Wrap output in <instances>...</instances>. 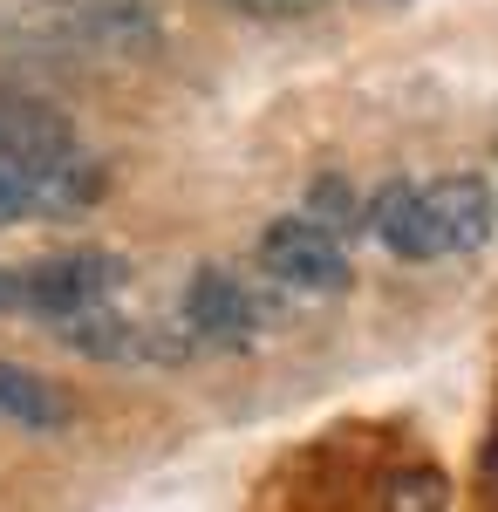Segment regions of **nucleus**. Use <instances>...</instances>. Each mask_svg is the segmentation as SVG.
<instances>
[{"label": "nucleus", "mask_w": 498, "mask_h": 512, "mask_svg": "<svg viewBox=\"0 0 498 512\" xmlns=\"http://www.w3.org/2000/svg\"><path fill=\"white\" fill-rule=\"evenodd\" d=\"M116 287H123V260L116 253L69 246V253H48V260L14 267V315H35L48 328H62V321H76V315L110 308Z\"/></svg>", "instance_id": "7ed1b4c3"}, {"label": "nucleus", "mask_w": 498, "mask_h": 512, "mask_svg": "<svg viewBox=\"0 0 498 512\" xmlns=\"http://www.w3.org/2000/svg\"><path fill=\"white\" fill-rule=\"evenodd\" d=\"M0 424L35 431V437H55V431L76 424V403H69V390H55L48 376L21 369V362H0Z\"/></svg>", "instance_id": "6e6552de"}, {"label": "nucleus", "mask_w": 498, "mask_h": 512, "mask_svg": "<svg viewBox=\"0 0 498 512\" xmlns=\"http://www.w3.org/2000/svg\"><path fill=\"white\" fill-rule=\"evenodd\" d=\"M226 7H239V14H280L287 21V14H314L321 0H226Z\"/></svg>", "instance_id": "9d476101"}, {"label": "nucleus", "mask_w": 498, "mask_h": 512, "mask_svg": "<svg viewBox=\"0 0 498 512\" xmlns=\"http://www.w3.org/2000/svg\"><path fill=\"white\" fill-rule=\"evenodd\" d=\"M260 267H267L280 287H294V294H342L348 287V253L342 239L328 233V226H314V219H273L267 233H260Z\"/></svg>", "instance_id": "39448f33"}, {"label": "nucleus", "mask_w": 498, "mask_h": 512, "mask_svg": "<svg viewBox=\"0 0 498 512\" xmlns=\"http://www.w3.org/2000/svg\"><path fill=\"white\" fill-rule=\"evenodd\" d=\"M62 342L89 362H123V369H164V362H185L192 342H185V328H151V321L123 315V308H96V315H76L55 328Z\"/></svg>", "instance_id": "20e7f679"}, {"label": "nucleus", "mask_w": 498, "mask_h": 512, "mask_svg": "<svg viewBox=\"0 0 498 512\" xmlns=\"http://www.w3.org/2000/svg\"><path fill=\"white\" fill-rule=\"evenodd\" d=\"M301 219H314V226L328 219V233L355 226V198H348V185H342V178H321V185H314V205H307Z\"/></svg>", "instance_id": "1a4fd4ad"}, {"label": "nucleus", "mask_w": 498, "mask_h": 512, "mask_svg": "<svg viewBox=\"0 0 498 512\" xmlns=\"http://www.w3.org/2000/svg\"><path fill=\"white\" fill-rule=\"evenodd\" d=\"M48 28L69 35L76 48H96V55H144L157 41V21L144 0H41Z\"/></svg>", "instance_id": "423d86ee"}, {"label": "nucleus", "mask_w": 498, "mask_h": 512, "mask_svg": "<svg viewBox=\"0 0 498 512\" xmlns=\"http://www.w3.org/2000/svg\"><path fill=\"white\" fill-rule=\"evenodd\" d=\"M103 192V164L76 123L35 96L0 89V226L14 219H69Z\"/></svg>", "instance_id": "f257e3e1"}, {"label": "nucleus", "mask_w": 498, "mask_h": 512, "mask_svg": "<svg viewBox=\"0 0 498 512\" xmlns=\"http://www.w3.org/2000/svg\"><path fill=\"white\" fill-rule=\"evenodd\" d=\"M0 308L14 315V267H0Z\"/></svg>", "instance_id": "9b49d317"}, {"label": "nucleus", "mask_w": 498, "mask_h": 512, "mask_svg": "<svg viewBox=\"0 0 498 512\" xmlns=\"http://www.w3.org/2000/svg\"><path fill=\"white\" fill-rule=\"evenodd\" d=\"M362 219L396 260H451V253H478L498 233V192L478 171L389 178L383 192L362 205Z\"/></svg>", "instance_id": "f03ea898"}, {"label": "nucleus", "mask_w": 498, "mask_h": 512, "mask_svg": "<svg viewBox=\"0 0 498 512\" xmlns=\"http://www.w3.org/2000/svg\"><path fill=\"white\" fill-rule=\"evenodd\" d=\"M253 335H260L253 287L226 267H205L185 287V342H253Z\"/></svg>", "instance_id": "0eeeda50"}]
</instances>
